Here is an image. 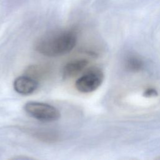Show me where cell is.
<instances>
[{"mask_svg": "<svg viewBox=\"0 0 160 160\" xmlns=\"http://www.w3.org/2000/svg\"><path fill=\"white\" fill-rule=\"evenodd\" d=\"M77 43V34L72 29L54 31L38 40L36 50L48 57H57L71 52Z\"/></svg>", "mask_w": 160, "mask_h": 160, "instance_id": "cell-1", "label": "cell"}, {"mask_svg": "<svg viewBox=\"0 0 160 160\" xmlns=\"http://www.w3.org/2000/svg\"><path fill=\"white\" fill-rule=\"evenodd\" d=\"M89 62L84 58L75 59L67 62L62 69V78L64 79L77 76L86 69Z\"/></svg>", "mask_w": 160, "mask_h": 160, "instance_id": "cell-5", "label": "cell"}, {"mask_svg": "<svg viewBox=\"0 0 160 160\" xmlns=\"http://www.w3.org/2000/svg\"><path fill=\"white\" fill-rule=\"evenodd\" d=\"M155 94H157V92H156V91L154 89H149L148 90H146V92H145L146 96H154Z\"/></svg>", "mask_w": 160, "mask_h": 160, "instance_id": "cell-6", "label": "cell"}, {"mask_svg": "<svg viewBox=\"0 0 160 160\" xmlns=\"http://www.w3.org/2000/svg\"><path fill=\"white\" fill-rule=\"evenodd\" d=\"M38 84V82L34 77L20 76L14 79L13 88L16 92L21 95H29L37 89Z\"/></svg>", "mask_w": 160, "mask_h": 160, "instance_id": "cell-4", "label": "cell"}, {"mask_svg": "<svg viewBox=\"0 0 160 160\" xmlns=\"http://www.w3.org/2000/svg\"><path fill=\"white\" fill-rule=\"evenodd\" d=\"M24 109L29 116L41 122L55 121L61 116L56 108L44 102L29 101L25 104Z\"/></svg>", "mask_w": 160, "mask_h": 160, "instance_id": "cell-2", "label": "cell"}, {"mask_svg": "<svg viewBox=\"0 0 160 160\" xmlns=\"http://www.w3.org/2000/svg\"><path fill=\"white\" fill-rule=\"evenodd\" d=\"M104 78V72L101 69L96 66L89 68L76 81L75 88L82 93L93 92L101 85Z\"/></svg>", "mask_w": 160, "mask_h": 160, "instance_id": "cell-3", "label": "cell"}]
</instances>
